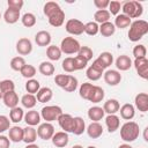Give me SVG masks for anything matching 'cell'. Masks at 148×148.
I'll return each mask as SVG.
<instances>
[{
    "instance_id": "cell-56",
    "label": "cell",
    "mask_w": 148,
    "mask_h": 148,
    "mask_svg": "<svg viewBox=\"0 0 148 148\" xmlns=\"http://www.w3.org/2000/svg\"><path fill=\"white\" fill-rule=\"evenodd\" d=\"M10 140L6 135H0V148H9Z\"/></svg>"
},
{
    "instance_id": "cell-44",
    "label": "cell",
    "mask_w": 148,
    "mask_h": 148,
    "mask_svg": "<svg viewBox=\"0 0 148 148\" xmlns=\"http://www.w3.org/2000/svg\"><path fill=\"white\" fill-rule=\"evenodd\" d=\"M21 74L23 77L25 79H32L35 75H36V68L32 66V65H29V64H25L23 66V68L21 69Z\"/></svg>"
},
{
    "instance_id": "cell-23",
    "label": "cell",
    "mask_w": 148,
    "mask_h": 148,
    "mask_svg": "<svg viewBox=\"0 0 148 148\" xmlns=\"http://www.w3.org/2000/svg\"><path fill=\"white\" fill-rule=\"evenodd\" d=\"M8 132H9L8 133V138H9L10 141L16 142V143L23 141V128L22 127L15 125V126L10 127L8 130Z\"/></svg>"
},
{
    "instance_id": "cell-40",
    "label": "cell",
    "mask_w": 148,
    "mask_h": 148,
    "mask_svg": "<svg viewBox=\"0 0 148 148\" xmlns=\"http://www.w3.org/2000/svg\"><path fill=\"white\" fill-rule=\"evenodd\" d=\"M40 89V84L37 80L35 79H29L25 83V90L28 91V94H31V95H35L38 92V90Z\"/></svg>"
},
{
    "instance_id": "cell-28",
    "label": "cell",
    "mask_w": 148,
    "mask_h": 148,
    "mask_svg": "<svg viewBox=\"0 0 148 148\" xmlns=\"http://www.w3.org/2000/svg\"><path fill=\"white\" fill-rule=\"evenodd\" d=\"M104 113L105 112H104L103 108H101V106H91L88 110V117H89V119L92 120V121H97V123L103 119Z\"/></svg>"
},
{
    "instance_id": "cell-29",
    "label": "cell",
    "mask_w": 148,
    "mask_h": 148,
    "mask_svg": "<svg viewBox=\"0 0 148 148\" xmlns=\"http://www.w3.org/2000/svg\"><path fill=\"white\" fill-rule=\"evenodd\" d=\"M36 139H37V131L32 126H27L25 128H23V141L27 145L34 143Z\"/></svg>"
},
{
    "instance_id": "cell-48",
    "label": "cell",
    "mask_w": 148,
    "mask_h": 148,
    "mask_svg": "<svg viewBox=\"0 0 148 148\" xmlns=\"http://www.w3.org/2000/svg\"><path fill=\"white\" fill-rule=\"evenodd\" d=\"M61 67H62V69H64L65 72H67V73L74 72L75 69H74V60H73V58H72V57L65 58V60H64L62 64H61Z\"/></svg>"
},
{
    "instance_id": "cell-7",
    "label": "cell",
    "mask_w": 148,
    "mask_h": 148,
    "mask_svg": "<svg viewBox=\"0 0 148 148\" xmlns=\"http://www.w3.org/2000/svg\"><path fill=\"white\" fill-rule=\"evenodd\" d=\"M65 29L68 34L74 35V36H79V35H82L84 32V24H83V22H81L77 18H71L66 22Z\"/></svg>"
},
{
    "instance_id": "cell-63",
    "label": "cell",
    "mask_w": 148,
    "mask_h": 148,
    "mask_svg": "<svg viewBox=\"0 0 148 148\" xmlns=\"http://www.w3.org/2000/svg\"><path fill=\"white\" fill-rule=\"evenodd\" d=\"M0 18H1V13H0Z\"/></svg>"
},
{
    "instance_id": "cell-22",
    "label": "cell",
    "mask_w": 148,
    "mask_h": 148,
    "mask_svg": "<svg viewBox=\"0 0 148 148\" xmlns=\"http://www.w3.org/2000/svg\"><path fill=\"white\" fill-rule=\"evenodd\" d=\"M119 112H120V116L123 119L125 120H131L134 118L135 116V109L132 104L130 103H125L124 105H121L119 108Z\"/></svg>"
},
{
    "instance_id": "cell-2",
    "label": "cell",
    "mask_w": 148,
    "mask_h": 148,
    "mask_svg": "<svg viewBox=\"0 0 148 148\" xmlns=\"http://www.w3.org/2000/svg\"><path fill=\"white\" fill-rule=\"evenodd\" d=\"M148 32V22L145 20H136L130 24L128 39L131 42H139Z\"/></svg>"
},
{
    "instance_id": "cell-49",
    "label": "cell",
    "mask_w": 148,
    "mask_h": 148,
    "mask_svg": "<svg viewBox=\"0 0 148 148\" xmlns=\"http://www.w3.org/2000/svg\"><path fill=\"white\" fill-rule=\"evenodd\" d=\"M146 53H147V50L143 44H138L133 47V56L135 58H143L146 57Z\"/></svg>"
},
{
    "instance_id": "cell-3",
    "label": "cell",
    "mask_w": 148,
    "mask_h": 148,
    "mask_svg": "<svg viewBox=\"0 0 148 148\" xmlns=\"http://www.w3.org/2000/svg\"><path fill=\"white\" fill-rule=\"evenodd\" d=\"M140 134L139 125L135 121H126L120 127V138L125 142H133Z\"/></svg>"
},
{
    "instance_id": "cell-10",
    "label": "cell",
    "mask_w": 148,
    "mask_h": 148,
    "mask_svg": "<svg viewBox=\"0 0 148 148\" xmlns=\"http://www.w3.org/2000/svg\"><path fill=\"white\" fill-rule=\"evenodd\" d=\"M134 67L136 69V73L143 80L148 79V60L146 57L143 58H135L134 60Z\"/></svg>"
},
{
    "instance_id": "cell-45",
    "label": "cell",
    "mask_w": 148,
    "mask_h": 148,
    "mask_svg": "<svg viewBox=\"0 0 148 148\" xmlns=\"http://www.w3.org/2000/svg\"><path fill=\"white\" fill-rule=\"evenodd\" d=\"M98 29H99V25L96 23V22H87L84 24V32L89 36H95L98 34Z\"/></svg>"
},
{
    "instance_id": "cell-53",
    "label": "cell",
    "mask_w": 148,
    "mask_h": 148,
    "mask_svg": "<svg viewBox=\"0 0 148 148\" xmlns=\"http://www.w3.org/2000/svg\"><path fill=\"white\" fill-rule=\"evenodd\" d=\"M10 128V120L8 117L0 114V133H3L5 131H8Z\"/></svg>"
},
{
    "instance_id": "cell-12",
    "label": "cell",
    "mask_w": 148,
    "mask_h": 148,
    "mask_svg": "<svg viewBox=\"0 0 148 148\" xmlns=\"http://www.w3.org/2000/svg\"><path fill=\"white\" fill-rule=\"evenodd\" d=\"M103 77L105 83L109 86H117L121 81V74L116 69H108L105 73H103Z\"/></svg>"
},
{
    "instance_id": "cell-14",
    "label": "cell",
    "mask_w": 148,
    "mask_h": 148,
    "mask_svg": "<svg viewBox=\"0 0 148 148\" xmlns=\"http://www.w3.org/2000/svg\"><path fill=\"white\" fill-rule=\"evenodd\" d=\"M52 143L57 147V148H64L68 145V141H69V138H68V134L64 131H60V132H56L52 136Z\"/></svg>"
},
{
    "instance_id": "cell-41",
    "label": "cell",
    "mask_w": 148,
    "mask_h": 148,
    "mask_svg": "<svg viewBox=\"0 0 148 148\" xmlns=\"http://www.w3.org/2000/svg\"><path fill=\"white\" fill-rule=\"evenodd\" d=\"M25 60L23 57L21 56H17V57H14L12 60H10V68L13 71H16V72H21V69L23 68V66L25 65Z\"/></svg>"
},
{
    "instance_id": "cell-11",
    "label": "cell",
    "mask_w": 148,
    "mask_h": 148,
    "mask_svg": "<svg viewBox=\"0 0 148 148\" xmlns=\"http://www.w3.org/2000/svg\"><path fill=\"white\" fill-rule=\"evenodd\" d=\"M103 73H104V69L94 60V61H92V65H90V66L87 68L86 75H87V77H88L89 80H91V81H97V80H99V79L102 77Z\"/></svg>"
},
{
    "instance_id": "cell-38",
    "label": "cell",
    "mask_w": 148,
    "mask_h": 148,
    "mask_svg": "<svg viewBox=\"0 0 148 148\" xmlns=\"http://www.w3.org/2000/svg\"><path fill=\"white\" fill-rule=\"evenodd\" d=\"M21 103H22V105H23L24 108H27V109H32V108L36 105V103H37V98H36L35 95L25 94V95L22 96Z\"/></svg>"
},
{
    "instance_id": "cell-16",
    "label": "cell",
    "mask_w": 148,
    "mask_h": 148,
    "mask_svg": "<svg viewBox=\"0 0 148 148\" xmlns=\"http://www.w3.org/2000/svg\"><path fill=\"white\" fill-rule=\"evenodd\" d=\"M24 121L27 123L28 126H36L40 123V113L36 110H30V111H27L24 113V117H23Z\"/></svg>"
},
{
    "instance_id": "cell-55",
    "label": "cell",
    "mask_w": 148,
    "mask_h": 148,
    "mask_svg": "<svg viewBox=\"0 0 148 148\" xmlns=\"http://www.w3.org/2000/svg\"><path fill=\"white\" fill-rule=\"evenodd\" d=\"M110 1L109 0H94V5L99 9H105L106 7H109Z\"/></svg>"
},
{
    "instance_id": "cell-52",
    "label": "cell",
    "mask_w": 148,
    "mask_h": 148,
    "mask_svg": "<svg viewBox=\"0 0 148 148\" xmlns=\"http://www.w3.org/2000/svg\"><path fill=\"white\" fill-rule=\"evenodd\" d=\"M120 9H121V3L119 2V1H110V3H109V13H110V15H118V13L120 12Z\"/></svg>"
},
{
    "instance_id": "cell-59",
    "label": "cell",
    "mask_w": 148,
    "mask_h": 148,
    "mask_svg": "<svg viewBox=\"0 0 148 148\" xmlns=\"http://www.w3.org/2000/svg\"><path fill=\"white\" fill-rule=\"evenodd\" d=\"M147 131H148V127L145 128V134H143V139H145V141H148V138H147Z\"/></svg>"
},
{
    "instance_id": "cell-33",
    "label": "cell",
    "mask_w": 148,
    "mask_h": 148,
    "mask_svg": "<svg viewBox=\"0 0 148 148\" xmlns=\"http://www.w3.org/2000/svg\"><path fill=\"white\" fill-rule=\"evenodd\" d=\"M132 23V21H131V18L130 17H127L126 15H124V14H118L117 16H116V18H114V27L116 28H119V29H125V28H127V27H130V24Z\"/></svg>"
},
{
    "instance_id": "cell-8",
    "label": "cell",
    "mask_w": 148,
    "mask_h": 148,
    "mask_svg": "<svg viewBox=\"0 0 148 148\" xmlns=\"http://www.w3.org/2000/svg\"><path fill=\"white\" fill-rule=\"evenodd\" d=\"M58 124L61 127V130H64V132L66 133H73L74 131V117H72L68 113H61L58 117Z\"/></svg>"
},
{
    "instance_id": "cell-1",
    "label": "cell",
    "mask_w": 148,
    "mask_h": 148,
    "mask_svg": "<svg viewBox=\"0 0 148 148\" xmlns=\"http://www.w3.org/2000/svg\"><path fill=\"white\" fill-rule=\"evenodd\" d=\"M45 16L47 17L49 20V23L54 27V28H58V27H61L65 22V13L64 10L61 9V7L54 2V1H49L44 5V9H43Z\"/></svg>"
},
{
    "instance_id": "cell-4",
    "label": "cell",
    "mask_w": 148,
    "mask_h": 148,
    "mask_svg": "<svg viewBox=\"0 0 148 148\" xmlns=\"http://www.w3.org/2000/svg\"><path fill=\"white\" fill-rule=\"evenodd\" d=\"M123 14L126 15L130 18H138L143 13V7L139 1L132 0V1H125L121 5Z\"/></svg>"
},
{
    "instance_id": "cell-62",
    "label": "cell",
    "mask_w": 148,
    "mask_h": 148,
    "mask_svg": "<svg viewBox=\"0 0 148 148\" xmlns=\"http://www.w3.org/2000/svg\"><path fill=\"white\" fill-rule=\"evenodd\" d=\"M0 98H2V92H1V90H0Z\"/></svg>"
},
{
    "instance_id": "cell-13",
    "label": "cell",
    "mask_w": 148,
    "mask_h": 148,
    "mask_svg": "<svg viewBox=\"0 0 148 148\" xmlns=\"http://www.w3.org/2000/svg\"><path fill=\"white\" fill-rule=\"evenodd\" d=\"M16 51L20 56H28L32 51V44L28 38H20L16 43Z\"/></svg>"
},
{
    "instance_id": "cell-31",
    "label": "cell",
    "mask_w": 148,
    "mask_h": 148,
    "mask_svg": "<svg viewBox=\"0 0 148 148\" xmlns=\"http://www.w3.org/2000/svg\"><path fill=\"white\" fill-rule=\"evenodd\" d=\"M94 87H95V84L89 83V82H84V83H82V84L80 86V89H79V94H80V96H81L83 99L89 101V98H90V96H91V94H92Z\"/></svg>"
},
{
    "instance_id": "cell-42",
    "label": "cell",
    "mask_w": 148,
    "mask_h": 148,
    "mask_svg": "<svg viewBox=\"0 0 148 148\" xmlns=\"http://www.w3.org/2000/svg\"><path fill=\"white\" fill-rule=\"evenodd\" d=\"M22 24L27 28H31L36 24V16L32 13H25L22 17H21Z\"/></svg>"
},
{
    "instance_id": "cell-25",
    "label": "cell",
    "mask_w": 148,
    "mask_h": 148,
    "mask_svg": "<svg viewBox=\"0 0 148 148\" xmlns=\"http://www.w3.org/2000/svg\"><path fill=\"white\" fill-rule=\"evenodd\" d=\"M116 67L119 71H128L132 67V60L128 56L121 54L116 59Z\"/></svg>"
},
{
    "instance_id": "cell-20",
    "label": "cell",
    "mask_w": 148,
    "mask_h": 148,
    "mask_svg": "<svg viewBox=\"0 0 148 148\" xmlns=\"http://www.w3.org/2000/svg\"><path fill=\"white\" fill-rule=\"evenodd\" d=\"M105 125L108 127L109 133H113V132H116L119 128V126H120V119L116 114H108L106 118H105Z\"/></svg>"
},
{
    "instance_id": "cell-15",
    "label": "cell",
    "mask_w": 148,
    "mask_h": 148,
    "mask_svg": "<svg viewBox=\"0 0 148 148\" xmlns=\"http://www.w3.org/2000/svg\"><path fill=\"white\" fill-rule=\"evenodd\" d=\"M135 108L141 112L148 111V95L146 92H139L134 99Z\"/></svg>"
},
{
    "instance_id": "cell-34",
    "label": "cell",
    "mask_w": 148,
    "mask_h": 148,
    "mask_svg": "<svg viewBox=\"0 0 148 148\" xmlns=\"http://www.w3.org/2000/svg\"><path fill=\"white\" fill-rule=\"evenodd\" d=\"M23 117H24V111H23L22 108L16 106V108L10 109V111H9V119H10V121L17 124V123H20L23 119Z\"/></svg>"
},
{
    "instance_id": "cell-5",
    "label": "cell",
    "mask_w": 148,
    "mask_h": 148,
    "mask_svg": "<svg viewBox=\"0 0 148 148\" xmlns=\"http://www.w3.org/2000/svg\"><path fill=\"white\" fill-rule=\"evenodd\" d=\"M80 47H81V45H80L79 40L75 39L74 37H65L61 40V44H60L61 53H65V54H74V53H77L79 50H80Z\"/></svg>"
},
{
    "instance_id": "cell-39",
    "label": "cell",
    "mask_w": 148,
    "mask_h": 148,
    "mask_svg": "<svg viewBox=\"0 0 148 148\" xmlns=\"http://www.w3.org/2000/svg\"><path fill=\"white\" fill-rule=\"evenodd\" d=\"M86 131V123L81 117H74V131L75 135H81Z\"/></svg>"
},
{
    "instance_id": "cell-17",
    "label": "cell",
    "mask_w": 148,
    "mask_h": 148,
    "mask_svg": "<svg viewBox=\"0 0 148 148\" xmlns=\"http://www.w3.org/2000/svg\"><path fill=\"white\" fill-rule=\"evenodd\" d=\"M51 39V34L45 30H40L35 35V42L38 46H49Z\"/></svg>"
},
{
    "instance_id": "cell-27",
    "label": "cell",
    "mask_w": 148,
    "mask_h": 148,
    "mask_svg": "<svg viewBox=\"0 0 148 148\" xmlns=\"http://www.w3.org/2000/svg\"><path fill=\"white\" fill-rule=\"evenodd\" d=\"M119 108H120V104L117 99L114 98H110L108 99L104 105H103V110L104 112H106L108 114H116V112L119 111Z\"/></svg>"
},
{
    "instance_id": "cell-43",
    "label": "cell",
    "mask_w": 148,
    "mask_h": 148,
    "mask_svg": "<svg viewBox=\"0 0 148 148\" xmlns=\"http://www.w3.org/2000/svg\"><path fill=\"white\" fill-rule=\"evenodd\" d=\"M14 89H15V83H14L12 80L6 79V80L0 81V90H1V92H2V96H3V94H6V92L14 91Z\"/></svg>"
},
{
    "instance_id": "cell-24",
    "label": "cell",
    "mask_w": 148,
    "mask_h": 148,
    "mask_svg": "<svg viewBox=\"0 0 148 148\" xmlns=\"http://www.w3.org/2000/svg\"><path fill=\"white\" fill-rule=\"evenodd\" d=\"M20 18V10L17 9H14V8H7L5 14H3V20L6 23L8 24H14L18 21Z\"/></svg>"
},
{
    "instance_id": "cell-57",
    "label": "cell",
    "mask_w": 148,
    "mask_h": 148,
    "mask_svg": "<svg viewBox=\"0 0 148 148\" xmlns=\"http://www.w3.org/2000/svg\"><path fill=\"white\" fill-rule=\"evenodd\" d=\"M25 148H39V146L36 143H29V145H27Z\"/></svg>"
},
{
    "instance_id": "cell-26",
    "label": "cell",
    "mask_w": 148,
    "mask_h": 148,
    "mask_svg": "<svg viewBox=\"0 0 148 148\" xmlns=\"http://www.w3.org/2000/svg\"><path fill=\"white\" fill-rule=\"evenodd\" d=\"M52 96H53L52 89L49 88V87H43V88H40L38 90L36 98L40 103H46V102H50L52 99Z\"/></svg>"
},
{
    "instance_id": "cell-58",
    "label": "cell",
    "mask_w": 148,
    "mask_h": 148,
    "mask_svg": "<svg viewBox=\"0 0 148 148\" xmlns=\"http://www.w3.org/2000/svg\"><path fill=\"white\" fill-rule=\"evenodd\" d=\"M118 148H133L131 145H128V143H123V145H120Z\"/></svg>"
},
{
    "instance_id": "cell-46",
    "label": "cell",
    "mask_w": 148,
    "mask_h": 148,
    "mask_svg": "<svg viewBox=\"0 0 148 148\" xmlns=\"http://www.w3.org/2000/svg\"><path fill=\"white\" fill-rule=\"evenodd\" d=\"M77 56L81 57V58H83L84 60L89 61V60L92 59L94 53H92V50L89 46H81L80 50H79V52H77Z\"/></svg>"
},
{
    "instance_id": "cell-18",
    "label": "cell",
    "mask_w": 148,
    "mask_h": 148,
    "mask_svg": "<svg viewBox=\"0 0 148 148\" xmlns=\"http://www.w3.org/2000/svg\"><path fill=\"white\" fill-rule=\"evenodd\" d=\"M95 61H96L103 69H105V68H108V67H110V66L112 65V62H113V56H112V53L105 51V52H102V53L98 56V58L95 59Z\"/></svg>"
},
{
    "instance_id": "cell-9",
    "label": "cell",
    "mask_w": 148,
    "mask_h": 148,
    "mask_svg": "<svg viewBox=\"0 0 148 148\" xmlns=\"http://www.w3.org/2000/svg\"><path fill=\"white\" fill-rule=\"evenodd\" d=\"M54 127L51 123H43L39 124L38 128H37V136H39L42 140H50L52 139L53 134H54Z\"/></svg>"
},
{
    "instance_id": "cell-51",
    "label": "cell",
    "mask_w": 148,
    "mask_h": 148,
    "mask_svg": "<svg viewBox=\"0 0 148 148\" xmlns=\"http://www.w3.org/2000/svg\"><path fill=\"white\" fill-rule=\"evenodd\" d=\"M73 60H74V69H75V71H81V69L86 68L87 65H88V61L84 60L83 58L79 57V56L74 57Z\"/></svg>"
},
{
    "instance_id": "cell-21",
    "label": "cell",
    "mask_w": 148,
    "mask_h": 148,
    "mask_svg": "<svg viewBox=\"0 0 148 148\" xmlns=\"http://www.w3.org/2000/svg\"><path fill=\"white\" fill-rule=\"evenodd\" d=\"M86 131L91 139H98L103 134V126L97 121H92L91 124H89Z\"/></svg>"
},
{
    "instance_id": "cell-32",
    "label": "cell",
    "mask_w": 148,
    "mask_h": 148,
    "mask_svg": "<svg viewBox=\"0 0 148 148\" xmlns=\"http://www.w3.org/2000/svg\"><path fill=\"white\" fill-rule=\"evenodd\" d=\"M46 56L50 60L52 61H57L61 58V50L59 46L56 45H49L47 50H46Z\"/></svg>"
},
{
    "instance_id": "cell-61",
    "label": "cell",
    "mask_w": 148,
    "mask_h": 148,
    "mask_svg": "<svg viewBox=\"0 0 148 148\" xmlns=\"http://www.w3.org/2000/svg\"><path fill=\"white\" fill-rule=\"evenodd\" d=\"M87 148H96V147H95V146H88Z\"/></svg>"
},
{
    "instance_id": "cell-30",
    "label": "cell",
    "mask_w": 148,
    "mask_h": 148,
    "mask_svg": "<svg viewBox=\"0 0 148 148\" xmlns=\"http://www.w3.org/2000/svg\"><path fill=\"white\" fill-rule=\"evenodd\" d=\"M98 32H101V35L104 36V37H110V36H112L116 32V27H114V24L112 22L108 21V22L102 23L99 25Z\"/></svg>"
},
{
    "instance_id": "cell-36",
    "label": "cell",
    "mask_w": 148,
    "mask_h": 148,
    "mask_svg": "<svg viewBox=\"0 0 148 148\" xmlns=\"http://www.w3.org/2000/svg\"><path fill=\"white\" fill-rule=\"evenodd\" d=\"M110 13L106 10V9H99V10H96L95 14H94V18H95V22L98 24V23H105L110 20Z\"/></svg>"
},
{
    "instance_id": "cell-37",
    "label": "cell",
    "mask_w": 148,
    "mask_h": 148,
    "mask_svg": "<svg viewBox=\"0 0 148 148\" xmlns=\"http://www.w3.org/2000/svg\"><path fill=\"white\" fill-rule=\"evenodd\" d=\"M38 71L40 74H43L45 76H51L54 73V66L50 61H43V62H40Z\"/></svg>"
},
{
    "instance_id": "cell-60",
    "label": "cell",
    "mask_w": 148,
    "mask_h": 148,
    "mask_svg": "<svg viewBox=\"0 0 148 148\" xmlns=\"http://www.w3.org/2000/svg\"><path fill=\"white\" fill-rule=\"evenodd\" d=\"M72 148H83V147H82L81 145H74V146H73Z\"/></svg>"
},
{
    "instance_id": "cell-54",
    "label": "cell",
    "mask_w": 148,
    "mask_h": 148,
    "mask_svg": "<svg viewBox=\"0 0 148 148\" xmlns=\"http://www.w3.org/2000/svg\"><path fill=\"white\" fill-rule=\"evenodd\" d=\"M7 5H8L9 8H14V9L21 10V8L23 7L24 2H23V0H8Z\"/></svg>"
},
{
    "instance_id": "cell-50",
    "label": "cell",
    "mask_w": 148,
    "mask_h": 148,
    "mask_svg": "<svg viewBox=\"0 0 148 148\" xmlns=\"http://www.w3.org/2000/svg\"><path fill=\"white\" fill-rule=\"evenodd\" d=\"M76 88H77V79H76L75 76H73V75H69L68 83H67V86L64 88V90L67 91V92H73V91L76 90Z\"/></svg>"
},
{
    "instance_id": "cell-19",
    "label": "cell",
    "mask_w": 148,
    "mask_h": 148,
    "mask_svg": "<svg viewBox=\"0 0 148 148\" xmlns=\"http://www.w3.org/2000/svg\"><path fill=\"white\" fill-rule=\"evenodd\" d=\"M2 101H3V104L9 108V109H13V108H16L17 104H18V96L17 94L14 91H9V92H6L3 94L2 96Z\"/></svg>"
},
{
    "instance_id": "cell-35",
    "label": "cell",
    "mask_w": 148,
    "mask_h": 148,
    "mask_svg": "<svg viewBox=\"0 0 148 148\" xmlns=\"http://www.w3.org/2000/svg\"><path fill=\"white\" fill-rule=\"evenodd\" d=\"M104 95L105 94H104L103 88L99 87V86H95L94 90H92V94H91V96L89 98V102H91V103H99V102L103 101Z\"/></svg>"
},
{
    "instance_id": "cell-6",
    "label": "cell",
    "mask_w": 148,
    "mask_h": 148,
    "mask_svg": "<svg viewBox=\"0 0 148 148\" xmlns=\"http://www.w3.org/2000/svg\"><path fill=\"white\" fill-rule=\"evenodd\" d=\"M61 113H62V109L58 105H46L40 110V117L46 123L57 120Z\"/></svg>"
},
{
    "instance_id": "cell-47",
    "label": "cell",
    "mask_w": 148,
    "mask_h": 148,
    "mask_svg": "<svg viewBox=\"0 0 148 148\" xmlns=\"http://www.w3.org/2000/svg\"><path fill=\"white\" fill-rule=\"evenodd\" d=\"M68 80H69V74H58V75H56V77H54L56 84H57L58 87L62 88V89L67 86Z\"/></svg>"
}]
</instances>
